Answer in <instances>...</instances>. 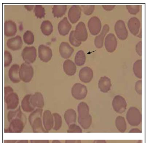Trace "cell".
<instances>
[{"mask_svg": "<svg viewBox=\"0 0 149 143\" xmlns=\"http://www.w3.org/2000/svg\"><path fill=\"white\" fill-rule=\"evenodd\" d=\"M78 122L84 129L89 128L92 125V117L89 113V108L87 104L82 102L77 106Z\"/></svg>", "mask_w": 149, "mask_h": 143, "instance_id": "obj_1", "label": "cell"}, {"mask_svg": "<svg viewBox=\"0 0 149 143\" xmlns=\"http://www.w3.org/2000/svg\"><path fill=\"white\" fill-rule=\"evenodd\" d=\"M43 112L42 109H37L31 112L29 116V122L34 133H47L43 126Z\"/></svg>", "mask_w": 149, "mask_h": 143, "instance_id": "obj_2", "label": "cell"}, {"mask_svg": "<svg viewBox=\"0 0 149 143\" xmlns=\"http://www.w3.org/2000/svg\"><path fill=\"white\" fill-rule=\"evenodd\" d=\"M26 122V118L22 111L18 116L10 122L8 133H20L22 132Z\"/></svg>", "mask_w": 149, "mask_h": 143, "instance_id": "obj_3", "label": "cell"}, {"mask_svg": "<svg viewBox=\"0 0 149 143\" xmlns=\"http://www.w3.org/2000/svg\"><path fill=\"white\" fill-rule=\"evenodd\" d=\"M126 118L128 124L133 126H138L141 124L142 116L141 112L135 107L129 108L126 115Z\"/></svg>", "mask_w": 149, "mask_h": 143, "instance_id": "obj_4", "label": "cell"}, {"mask_svg": "<svg viewBox=\"0 0 149 143\" xmlns=\"http://www.w3.org/2000/svg\"><path fill=\"white\" fill-rule=\"evenodd\" d=\"M34 73L33 68L30 64L24 63L21 65L19 70L21 81L25 83H29L32 79Z\"/></svg>", "mask_w": 149, "mask_h": 143, "instance_id": "obj_5", "label": "cell"}, {"mask_svg": "<svg viewBox=\"0 0 149 143\" xmlns=\"http://www.w3.org/2000/svg\"><path fill=\"white\" fill-rule=\"evenodd\" d=\"M72 96L78 100H82L86 98L88 93V89L85 85L80 83H76L72 88Z\"/></svg>", "mask_w": 149, "mask_h": 143, "instance_id": "obj_6", "label": "cell"}, {"mask_svg": "<svg viewBox=\"0 0 149 143\" xmlns=\"http://www.w3.org/2000/svg\"><path fill=\"white\" fill-rule=\"evenodd\" d=\"M112 105L114 110L118 113H123L127 109L126 101L123 97L120 95H116L114 97Z\"/></svg>", "mask_w": 149, "mask_h": 143, "instance_id": "obj_7", "label": "cell"}, {"mask_svg": "<svg viewBox=\"0 0 149 143\" xmlns=\"http://www.w3.org/2000/svg\"><path fill=\"white\" fill-rule=\"evenodd\" d=\"M23 60L25 63L30 64L35 61L37 57V50L34 46L26 47L22 53Z\"/></svg>", "mask_w": 149, "mask_h": 143, "instance_id": "obj_8", "label": "cell"}, {"mask_svg": "<svg viewBox=\"0 0 149 143\" xmlns=\"http://www.w3.org/2000/svg\"><path fill=\"white\" fill-rule=\"evenodd\" d=\"M74 35L77 40L80 42L86 41L88 37V33L84 23L82 22L77 24L74 31Z\"/></svg>", "mask_w": 149, "mask_h": 143, "instance_id": "obj_9", "label": "cell"}, {"mask_svg": "<svg viewBox=\"0 0 149 143\" xmlns=\"http://www.w3.org/2000/svg\"><path fill=\"white\" fill-rule=\"evenodd\" d=\"M43 127L46 132L53 129L54 127V118L53 114L50 110H45L43 112L42 117Z\"/></svg>", "mask_w": 149, "mask_h": 143, "instance_id": "obj_10", "label": "cell"}, {"mask_svg": "<svg viewBox=\"0 0 149 143\" xmlns=\"http://www.w3.org/2000/svg\"><path fill=\"white\" fill-rule=\"evenodd\" d=\"M88 28L91 34L93 35H96L100 33L102 29V23L97 17H92L88 23Z\"/></svg>", "mask_w": 149, "mask_h": 143, "instance_id": "obj_11", "label": "cell"}, {"mask_svg": "<svg viewBox=\"0 0 149 143\" xmlns=\"http://www.w3.org/2000/svg\"><path fill=\"white\" fill-rule=\"evenodd\" d=\"M115 30L117 37L120 40H125L128 37V32L125 23L122 20H118L116 23Z\"/></svg>", "mask_w": 149, "mask_h": 143, "instance_id": "obj_12", "label": "cell"}, {"mask_svg": "<svg viewBox=\"0 0 149 143\" xmlns=\"http://www.w3.org/2000/svg\"><path fill=\"white\" fill-rule=\"evenodd\" d=\"M5 98L7 109L12 110L17 109L19 104V98L17 94L12 92Z\"/></svg>", "mask_w": 149, "mask_h": 143, "instance_id": "obj_13", "label": "cell"}, {"mask_svg": "<svg viewBox=\"0 0 149 143\" xmlns=\"http://www.w3.org/2000/svg\"><path fill=\"white\" fill-rule=\"evenodd\" d=\"M38 55L40 60L45 62H47L52 57V51L50 47L41 44L38 48Z\"/></svg>", "mask_w": 149, "mask_h": 143, "instance_id": "obj_14", "label": "cell"}, {"mask_svg": "<svg viewBox=\"0 0 149 143\" xmlns=\"http://www.w3.org/2000/svg\"><path fill=\"white\" fill-rule=\"evenodd\" d=\"M118 45L116 37L115 35L110 33L107 36L105 40V46L107 51L113 53L116 49Z\"/></svg>", "mask_w": 149, "mask_h": 143, "instance_id": "obj_15", "label": "cell"}, {"mask_svg": "<svg viewBox=\"0 0 149 143\" xmlns=\"http://www.w3.org/2000/svg\"><path fill=\"white\" fill-rule=\"evenodd\" d=\"M30 101L31 104L35 108L42 109L44 106V98L40 92H36L33 94H31Z\"/></svg>", "mask_w": 149, "mask_h": 143, "instance_id": "obj_16", "label": "cell"}, {"mask_svg": "<svg viewBox=\"0 0 149 143\" xmlns=\"http://www.w3.org/2000/svg\"><path fill=\"white\" fill-rule=\"evenodd\" d=\"M81 8L79 5H73L71 7L68 15L72 24H75L79 21L81 17Z\"/></svg>", "mask_w": 149, "mask_h": 143, "instance_id": "obj_17", "label": "cell"}, {"mask_svg": "<svg viewBox=\"0 0 149 143\" xmlns=\"http://www.w3.org/2000/svg\"><path fill=\"white\" fill-rule=\"evenodd\" d=\"M93 76V71L90 67H84L79 72V79L84 83H89L92 80Z\"/></svg>", "mask_w": 149, "mask_h": 143, "instance_id": "obj_18", "label": "cell"}, {"mask_svg": "<svg viewBox=\"0 0 149 143\" xmlns=\"http://www.w3.org/2000/svg\"><path fill=\"white\" fill-rule=\"evenodd\" d=\"M59 51L61 57L64 59H68L71 56L74 50L68 43L63 42L60 45Z\"/></svg>", "mask_w": 149, "mask_h": 143, "instance_id": "obj_19", "label": "cell"}, {"mask_svg": "<svg viewBox=\"0 0 149 143\" xmlns=\"http://www.w3.org/2000/svg\"><path fill=\"white\" fill-rule=\"evenodd\" d=\"M20 67L17 64L13 65L8 71V76L13 83H17L21 81L19 76Z\"/></svg>", "mask_w": 149, "mask_h": 143, "instance_id": "obj_20", "label": "cell"}, {"mask_svg": "<svg viewBox=\"0 0 149 143\" xmlns=\"http://www.w3.org/2000/svg\"><path fill=\"white\" fill-rule=\"evenodd\" d=\"M7 46L13 51H16L21 48L23 45L22 40L19 35L9 39L7 41Z\"/></svg>", "mask_w": 149, "mask_h": 143, "instance_id": "obj_21", "label": "cell"}, {"mask_svg": "<svg viewBox=\"0 0 149 143\" xmlns=\"http://www.w3.org/2000/svg\"><path fill=\"white\" fill-rule=\"evenodd\" d=\"M141 24L139 20L135 17L130 18L128 22V27L130 32L134 36L138 34Z\"/></svg>", "mask_w": 149, "mask_h": 143, "instance_id": "obj_22", "label": "cell"}, {"mask_svg": "<svg viewBox=\"0 0 149 143\" xmlns=\"http://www.w3.org/2000/svg\"><path fill=\"white\" fill-rule=\"evenodd\" d=\"M112 86L110 79L106 76L101 77L98 81V87L101 92L104 93L109 92Z\"/></svg>", "mask_w": 149, "mask_h": 143, "instance_id": "obj_23", "label": "cell"}, {"mask_svg": "<svg viewBox=\"0 0 149 143\" xmlns=\"http://www.w3.org/2000/svg\"><path fill=\"white\" fill-rule=\"evenodd\" d=\"M71 28V24L68 21L67 17H64L59 23L58 30L61 35L65 36L68 34Z\"/></svg>", "mask_w": 149, "mask_h": 143, "instance_id": "obj_24", "label": "cell"}, {"mask_svg": "<svg viewBox=\"0 0 149 143\" xmlns=\"http://www.w3.org/2000/svg\"><path fill=\"white\" fill-rule=\"evenodd\" d=\"M109 30V26L108 24H105L100 34L95 37V44L97 48L100 49L103 47L104 38Z\"/></svg>", "mask_w": 149, "mask_h": 143, "instance_id": "obj_25", "label": "cell"}, {"mask_svg": "<svg viewBox=\"0 0 149 143\" xmlns=\"http://www.w3.org/2000/svg\"><path fill=\"white\" fill-rule=\"evenodd\" d=\"M17 31V25L15 22L9 20L5 22V34L7 37H10L15 35Z\"/></svg>", "mask_w": 149, "mask_h": 143, "instance_id": "obj_26", "label": "cell"}, {"mask_svg": "<svg viewBox=\"0 0 149 143\" xmlns=\"http://www.w3.org/2000/svg\"><path fill=\"white\" fill-rule=\"evenodd\" d=\"M31 94H28L24 96L21 103V108L24 112H31L35 110V108L30 102V99Z\"/></svg>", "mask_w": 149, "mask_h": 143, "instance_id": "obj_27", "label": "cell"}, {"mask_svg": "<svg viewBox=\"0 0 149 143\" xmlns=\"http://www.w3.org/2000/svg\"><path fill=\"white\" fill-rule=\"evenodd\" d=\"M64 118L66 124L69 126L76 123L77 118L76 111L72 109H68L65 112Z\"/></svg>", "mask_w": 149, "mask_h": 143, "instance_id": "obj_28", "label": "cell"}, {"mask_svg": "<svg viewBox=\"0 0 149 143\" xmlns=\"http://www.w3.org/2000/svg\"><path fill=\"white\" fill-rule=\"evenodd\" d=\"M63 69L66 74L69 76H73L76 71V65L71 60H67L63 64Z\"/></svg>", "mask_w": 149, "mask_h": 143, "instance_id": "obj_29", "label": "cell"}, {"mask_svg": "<svg viewBox=\"0 0 149 143\" xmlns=\"http://www.w3.org/2000/svg\"><path fill=\"white\" fill-rule=\"evenodd\" d=\"M67 5H54L52 13L55 17L57 18L63 17L67 11Z\"/></svg>", "mask_w": 149, "mask_h": 143, "instance_id": "obj_30", "label": "cell"}, {"mask_svg": "<svg viewBox=\"0 0 149 143\" xmlns=\"http://www.w3.org/2000/svg\"><path fill=\"white\" fill-rule=\"evenodd\" d=\"M115 125L120 132L124 133L126 131L127 123L124 117L121 116L117 117L115 120Z\"/></svg>", "mask_w": 149, "mask_h": 143, "instance_id": "obj_31", "label": "cell"}, {"mask_svg": "<svg viewBox=\"0 0 149 143\" xmlns=\"http://www.w3.org/2000/svg\"><path fill=\"white\" fill-rule=\"evenodd\" d=\"M40 29L45 35L49 36L52 33L53 26L50 21H45L42 23Z\"/></svg>", "mask_w": 149, "mask_h": 143, "instance_id": "obj_32", "label": "cell"}, {"mask_svg": "<svg viewBox=\"0 0 149 143\" xmlns=\"http://www.w3.org/2000/svg\"><path fill=\"white\" fill-rule=\"evenodd\" d=\"M86 57L84 52L82 50L78 52L75 58V63L78 66H83L86 62Z\"/></svg>", "mask_w": 149, "mask_h": 143, "instance_id": "obj_33", "label": "cell"}, {"mask_svg": "<svg viewBox=\"0 0 149 143\" xmlns=\"http://www.w3.org/2000/svg\"><path fill=\"white\" fill-rule=\"evenodd\" d=\"M54 118V127L53 129L55 131H58L61 128L63 120L60 114L57 112H54L53 114Z\"/></svg>", "mask_w": 149, "mask_h": 143, "instance_id": "obj_34", "label": "cell"}, {"mask_svg": "<svg viewBox=\"0 0 149 143\" xmlns=\"http://www.w3.org/2000/svg\"><path fill=\"white\" fill-rule=\"evenodd\" d=\"M141 65V60H139L134 62L133 66V70L134 74L136 77L139 79L142 78Z\"/></svg>", "mask_w": 149, "mask_h": 143, "instance_id": "obj_35", "label": "cell"}, {"mask_svg": "<svg viewBox=\"0 0 149 143\" xmlns=\"http://www.w3.org/2000/svg\"><path fill=\"white\" fill-rule=\"evenodd\" d=\"M24 40L26 44L28 45L32 44L34 40V35L33 33L30 31H27L24 33Z\"/></svg>", "mask_w": 149, "mask_h": 143, "instance_id": "obj_36", "label": "cell"}, {"mask_svg": "<svg viewBox=\"0 0 149 143\" xmlns=\"http://www.w3.org/2000/svg\"><path fill=\"white\" fill-rule=\"evenodd\" d=\"M34 12L37 18L41 19L44 17L45 15V8L41 5H36Z\"/></svg>", "mask_w": 149, "mask_h": 143, "instance_id": "obj_37", "label": "cell"}, {"mask_svg": "<svg viewBox=\"0 0 149 143\" xmlns=\"http://www.w3.org/2000/svg\"><path fill=\"white\" fill-rule=\"evenodd\" d=\"M21 107L19 106L17 110L9 111L7 115L8 122H11L13 120L16 118L20 112H21Z\"/></svg>", "mask_w": 149, "mask_h": 143, "instance_id": "obj_38", "label": "cell"}, {"mask_svg": "<svg viewBox=\"0 0 149 143\" xmlns=\"http://www.w3.org/2000/svg\"><path fill=\"white\" fill-rule=\"evenodd\" d=\"M81 8L85 15H90L93 13L95 9V6L81 5Z\"/></svg>", "mask_w": 149, "mask_h": 143, "instance_id": "obj_39", "label": "cell"}, {"mask_svg": "<svg viewBox=\"0 0 149 143\" xmlns=\"http://www.w3.org/2000/svg\"><path fill=\"white\" fill-rule=\"evenodd\" d=\"M74 33V30L71 32L69 37V42L72 45L76 47H78L81 44V42L79 41L75 38Z\"/></svg>", "mask_w": 149, "mask_h": 143, "instance_id": "obj_40", "label": "cell"}, {"mask_svg": "<svg viewBox=\"0 0 149 143\" xmlns=\"http://www.w3.org/2000/svg\"><path fill=\"white\" fill-rule=\"evenodd\" d=\"M126 6L129 12L132 15H136L139 12V5H126Z\"/></svg>", "mask_w": 149, "mask_h": 143, "instance_id": "obj_41", "label": "cell"}, {"mask_svg": "<svg viewBox=\"0 0 149 143\" xmlns=\"http://www.w3.org/2000/svg\"><path fill=\"white\" fill-rule=\"evenodd\" d=\"M67 132L68 133H82V130L79 126L74 124L69 126Z\"/></svg>", "mask_w": 149, "mask_h": 143, "instance_id": "obj_42", "label": "cell"}, {"mask_svg": "<svg viewBox=\"0 0 149 143\" xmlns=\"http://www.w3.org/2000/svg\"><path fill=\"white\" fill-rule=\"evenodd\" d=\"M5 67H8L12 62L13 60L12 56L10 53L8 51H5Z\"/></svg>", "mask_w": 149, "mask_h": 143, "instance_id": "obj_43", "label": "cell"}, {"mask_svg": "<svg viewBox=\"0 0 149 143\" xmlns=\"http://www.w3.org/2000/svg\"><path fill=\"white\" fill-rule=\"evenodd\" d=\"M142 81L139 80L136 82L135 85V90L136 92L139 95H141L142 94Z\"/></svg>", "mask_w": 149, "mask_h": 143, "instance_id": "obj_44", "label": "cell"}, {"mask_svg": "<svg viewBox=\"0 0 149 143\" xmlns=\"http://www.w3.org/2000/svg\"><path fill=\"white\" fill-rule=\"evenodd\" d=\"M142 42L141 41L137 43L136 46V51L137 54L139 55L140 57L142 56Z\"/></svg>", "mask_w": 149, "mask_h": 143, "instance_id": "obj_45", "label": "cell"}, {"mask_svg": "<svg viewBox=\"0 0 149 143\" xmlns=\"http://www.w3.org/2000/svg\"><path fill=\"white\" fill-rule=\"evenodd\" d=\"M13 92V89L10 86H6L5 88V97L8 96L9 94Z\"/></svg>", "mask_w": 149, "mask_h": 143, "instance_id": "obj_46", "label": "cell"}, {"mask_svg": "<svg viewBox=\"0 0 149 143\" xmlns=\"http://www.w3.org/2000/svg\"><path fill=\"white\" fill-rule=\"evenodd\" d=\"M31 143H49L48 140H31Z\"/></svg>", "mask_w": 149, "mask_h": 143, "instance_id": "obj_47", "label": "cell"}, {"mask_svg": "<svg viewBox=\"0 0 149 143\" xmlns=\"http://www.w3.org/2000/svg\"><path fill=\"white\" fill-rule=\"evenodd\" d=\"M115 5H102L104 9L106 11H111L115 8Z\"/></svg>", "mask_w": 149, "mask_h": 143, "instance_id": "obj_48", "label": "cell"}, {"mask_svg": "<svg viewBox=\"0 0 149 143\" xmlns=\"http://www.w3.org/2000/svg\"><path fill=\"white\" fill-rule=\"evenodd\" d=\"M65 143H81L80 140H66Z\"/></svg>", "mask_w": 149, "mask_h": 143, "instance_id": "obj_49", "label": "cell"}, {"mask_svg": "<svg viewBox=\"0 0 149 143\" xmlns=\"http://www.w3.org/2000/svg\"><path fill=\"white\" fill-rule=\"evenodd\" d=\"M130 133H141V131L138 128H134L131 129L129 131Z\"/></svg>", "mask_w": 149, "mask_h": 143, "instance_id": "obj_50", "label": "cell"}, {"mask_svg": "<svg viewBox=\"0 0 149 143\" xmlns=\"http://www.w3.org/2000/svg\"><path fill=\"white\" fill-rule=\"evenodd\" d=\"M24 8H25L28 11H31V10L33 9V8H34V5H25L24 6Z\"/></svg>", "mask_w": 149, "mask_h": 143, "instance_id": "obj_51", "label": "cell"}, {"mask_svg": "<svg viewBox=\"0 0 149 143\" xmlns=\"http://www.w3.org/2000/svg\"><path fill=\"white\" fill-rule=\"evenodd\" d=\"M17 141L16 140H5L4 141V143H16Z\"/></svg>", "mask_w": 149, "mask_h": 143, "instance_id": "obj_52", "label": "cell"}, {"mask_svg": "<svg viewBox=\"0 0 149 143\" xmlns=\"http://www.w3.org/2000/svg\"><path fill=\"white\" fill-rule=\"evenodd\" d=\"M93 143H107L105 140H95Z\"/></svg>", "mask_w": 149, "mask_h": 143, "instance_id": "obj_53", "label": "cell"}, {"mask_svg": "<svg viewBox=\"0 0 149 143\" xmlns=\"http://www.w3.org/2000/svg\"><path fill=\"white\" fill-rule=\"evenodd\" d=\"M16 143H29L28 140H20L17 141Z\"/></svg>", "mask_w": 149, "mask_h": 143, "instance_id": "obj_54", "label": "cell"}, {"mask_svg": "<svg viewBox=\"0 0 149 143\" xmlns=\"http://www.w3.org/2000/svg\"><path fill=\"white\" fill-rule=\"evenodd\" d=\"M52 143H61L58 140H54L52 141Z\"/></svg>", "mask_w": 149, "mask_h": 143, "instance_id": "obj_55", "label": "cell"}, {"mask_svg": "<svg viewBox=\"0 0 149 143\" xmlns=\"http://www.w3.org/2000/svg\"><path fill=\"white\" fill-rule=\"evenodd\" d=\"M137 143H142V140H139Z\"/></svg>", "mask_w": 149, "mask_h": 143, "instance_id": "obj_56", "label": "cell"}]
</instances>
